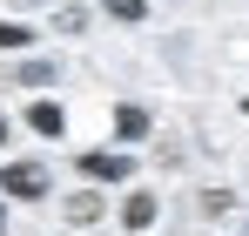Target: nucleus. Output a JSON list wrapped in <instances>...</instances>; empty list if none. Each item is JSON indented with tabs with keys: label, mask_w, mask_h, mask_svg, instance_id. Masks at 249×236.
I'll return each mask as SVG.
<instances>
[{
	"label": "nucleus",
	"mask_w": 249,
	"mask_h": 236,
	"mask_svg": "<svg viewBox=\"0 0 249 236\" xmlns=\"http://www.w3.org/2000/svg\"><path fill=\"white\" fill-rule=\"evenodd\" d=\"M54 27H61V34H88V7H61Z\"/></svg>",
	"instance_id": "obj_10"
},
{
	"label": "nucleus",
	"mask_w": 249,
	"mask_h": 236,
	"mask_svg": "<svg viewBox=\"0 0 249 236\" xmlns=\"http://www.w3.org/2000/svg\"><path fill=\"white\" fill-rule=\"evenodd\" d=\"M108 20H122V27H135V20H148V0H94Z\"/></svg>",
	"instance_id": "obj_8"
},
{
	"label": "nucleus",
	"mask_w": 249,
	"mask_h": 236,
	"mask_svg": "<svg viewBox=\"0 0 249 236\" xmlns=\"http://www.w3.org/2000/svg\"><path fill=\"white\" fill-rule=\"evenodd\" d=\"M61 209H68V223H81V230H94V223L108 216V196H101V189H74V196L61 202Z\"/></svg>",
	"instance_id": "obj_7"
},
{
	"label": "nucleus",
	"mask_w": 249,
	"mask_h": 236,
	"mask_svg": "<svg viewBox=\"0 0 249 236\" xmlns=\"http://www.w3.org/2000/svg\"><path fill=\"white\" fill-rule=\"evenodd\" d=\"M54 176L47 162H0V202H47Z\"/></svg>",
	"instance_id": "obj_2"
},
{
	"label": "nucleus",
	"mask_w": 249,
	"mask_h": 236,
	"mask_svg": "<svg viewBox=\"0 0 249 236\" xmlns=\"http://www.w3.org/2000/svg\"><path fill=\"white\" fill-rule=\"evenodd\" d=\"M27 128H34V135H41V142H61V135H68V108H61V101H54V95H34V101H27Z\"/></svg>",
	"instance_id": "obj_4"
},
{
	"label": "nucleus",
	"mask_w": 249,
	"mask_h": 236,
	"mask_svg": "<svg viewBox=\"0 0 249 236\" xmlns=\"http://www.w3.org/2000/svg\"><path fill=\"white\" fill-rule=\"evenodd\" d=\"M7 135H14V121H7V115H0V149H7Z\"/></svg>",
	"instance_id": "obj_12"
},
{
	"label": "nucleus",
	"mask_w": 249,
	"mask_h": 236,
	"mask_svg": "<svg viewBox=\"0 0 249 236\" xmlns=\"http://www.w3.org/2000/svg\"><path fill=\"white\" fill-rule=\"evenodd\" d=\"M155 216H162V196H155V189H128L122 209H115V223H122L128 236H148V230H155Z\"/></svg>",
	"instance_id": "obj_3"
},
{
	"label": "nucleus",
	"mask_w": 249,
	"mask_h": 236,
	"mask_svg": "<svg viewBox=\"0 0 249 236\" xmlns=\"http://www.w3.org/2000/svg\"><path fill=\"white\" fill-rule=\"evenodd\" d=\"M148 128H155V115H148L142 101H115V149H135V142H148Z\"/></svg>",
	"instance_id": "obj_5"
},
{
	"label": "nucleus",
	"mask_w": 249,
	"mask_h": 236,
	"mask_svg": "<svg viewBox=\"0 0 249 236\" xmlns=\"http://www.w3.org/2000/svg\"><path fill=\"white\" fill-rule=\"evenodd\" d=\"M229 209H236L229 189H209V196H202V216H229Z\"/></svg>",
	"instance_id": "obj_11"
},
{
	"label": "nucleus",
	"mask_w": 249,
	"mask_h": 236,
	"mask_svg": "<svg viewBox=\"0 0 249 236\" xmlns=\"http://www.w3.org/2000/svg\"><path fill=\"white\" fill-rule=\"evenodd\" d=\"M74 236H108V230H74Z\"/></svg>",
	"instance_id": "obj_13"
},
{
	"label": "nucleus",
	"mask_w": 249,
	"mask_h": 236,
	"mask_svg": "<svg viewBox=\"0 0 249 236\" xmlns=\"http://www.w3.org/2000/svg\"><path fill=\"white\" fill-rule=\"evenodd\" d=\"M14 81H20L27 95H47V88L61 81V61H47V54H27V61H14Z\"/></svg>",
	"instance_id": "obj_6"
},
{
	"label": "nucleus",
	"mask_w": 249,
	"mask_h": 236,
	"mask_svg": "<svg viewBox=\"0 0 249 236\" xmlns=\"http://www.w3.org/2000/svg\"><path fill=\"white\" fill-rule=\"evenodd\" d=\"M74 169H81L88 189H128V182H135V156H128V149H81Z\"/></svg>",
	"instance_id": "obj_1"
},
{
	"label": "nucleus",
	"mask_w": 249,
	"mask_h": 236,
	"mask_svg": "<svg viewBox=\"0 0 249 236\" xmlns=\"http://www.w3.org/2000/svg\"><path fill=\"white\" fill-rule=\"evenodd\" d=\"M0 230H7V202H0Z\"/></svg>",
	"instance_id": "obj_14"
},
{
	"label": "nucleus",
	"mask_w": 249,
	"mask_h": 236,
	"mask_svg": "<svg viewBox=\"0 0 249 236\" xmlns=\"http://www.w3.org/2000/svg\"><path fill=\"white\" fill-rule=\"evenodd\" d=\"M0 47H7V54H27V47H34V27H27V20H0Z\"/></svg>",
	"instance_id": "obj_9"
},
{
	"label": "nucleus",
	"mask_w": 249,
	"mask_h": 236,
	"mask_svg": "<svg viewBox=\"0 0 249 236\" xmlns=\"http://www.w3.org/2000/svg\"><path fill=\"white\" fill-rule=\"evenodd\" d=\"M243 115H249V95H243Z\"/></svg>",
	"instance_id": "obj_15"
}]
</instances>
